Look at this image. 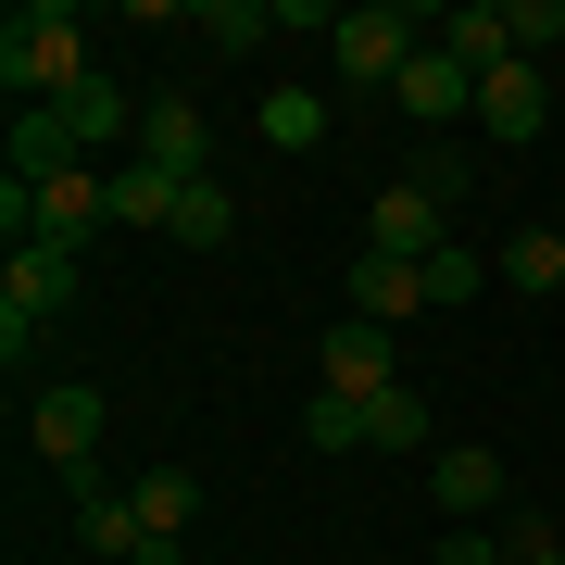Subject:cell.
Here are the masks:
<instances>
[{"label": "cell", "instance_id": "obj_1", "mask_svg": "<svg viewBox=\"0 0 565 565\" xmlns=\"http://www.w3.org/2000/svg\"><path fill=\"white\" fill-rule=\"evenodd\" d=\"M0 88L25 102H76L88 88V13H63V0H25L13 25H0Z\"/></svg>", "mask_w": 565, "mask_h": 565}, {"label": "cell", "instance_id": "obj_2", "mask_svg": "<svg viewBox=\"0 0 565 565\" xmlns=\"http://www.w3.org/2000/svg\"><path fill=\"white\" fill-rule=\"evenodd\" d=\"M0 226H13V252H88L114 226V163H76L51 189H0Z\"/></svg>", "mask_w": 565, "mask_h": 565}, {"label": "cell", "instance_id": "obj_3", "mask_svg": "<svg viewBox=\"0 0 565 565\" xmlns=\"http://www.w3.org/2000/svg\"><path fill=\"white\" fill-rule=\"evenodd\" d=\"M415 51H427V25H415V13H390V0H364V13H340V39H327V88H352V102H390Z\"/></svg>", "mask_w": 565, "mask_h": 565}, {"label": "cell", "instance_id": "obj_4", "mask_svg": "<svg viewBox=\"0 0 565 565\" xmlns=\"http://www.w3.org/2000/svg\"><path fill=\"white\" fill-rule=\"evenodd\" d=\"M63 315H76V252H13V264H0V340H13V364Z\"/></svg>", "mask_w": 565, "mask_h": 565}, {"label": "cell", "instance_id": "obj_5", "mask_svg": "<svg viewBox=\"0 0 565 565\" xmlns=\"http://www.w3.org/2000/svg\"><path fill=\"white\" fill-rule=\"evenodd\" d=\"M390 102L415 114V139H452V126H478V76H465L440 39H427V51L403 63V88H390Z\"/></svg>", "mask_w": 565, "mask_h": 565}, {"label": "cell", "instance_id": "obj_6", "mask_svg": "<svg viewBox=\"0 0 565 565\" xmlns=\"http://www.w3.org/2000/svg\"><path fill=\"white\" fill-rule=\"evenodd\" d=\"M139 565H177L189 553V527H202V478H189V465H139Z\"/></svg>", "mask_w": 565, "mask_h": 565}, {"label": "cell", "instance_id": "obj_7", "mask_svg": "<svg viewBox=\"0 0 565 565\" xmlns=\"http://www.w3.org/2000/svg\"><path fill=\"white\" fill-rule=\"evenodd\" d=\"M25 440H39L63 478H88V452H102V390H88V377L39 390V403H25Z\"/></svg>", "mask_w": 565, "mask_h": 565}, {"label": "cell", "instance_id": "obj_8", "mask_svg": "<svg viewBox=\"0 0 565 565\" xmlns=\"http://www.w3.org/2000/svg\"><path fill=\"white\" fill-rule=\"evenodd\" d=\"M315 390H340V403H390V390H403V352H390V327L340 315V340H327V377H315Z\"/></svg>", "mask_w": 565, "mask_h": 565}, {"label": "cell", "instance_id": "obj_9", "mask_svg": "<svg viewBox=\"0 0 565 565\" xmlns=\"http://www.w3.org/2000/svg\"><path fill=\"white\" fill-rule=\"evenodd\" d=\"M565 88L541 76V63H503V76H478V139H541Z\"/></svg>", "mask_w": 565, "mask_h": 565}, {"label": "cell", "instance_id": "obj_10", "mask_svg": "<svg viewBox=\"0 0 565 565\" xmlns=\"http://www.w3.org/2000/svg\"><path fill=\"white\" fill-rule=\"evenodd\" d=\"M352 315H364V327L440 315V302H427V264H403V252H352Z\"/></svg>", "mask_w": 565, "mask_h": 565}, {"label": "cell", "instance_id": "obj_11", "mask_svg": "<svg viewBox=\"0 0 565 565\" xmlns=\"http://www.w3.org/2000/svg\"><path fill=\"white\" fill-rule=\"evenodd\" d=\"M139 163H163V177H177V189H202V177H214V139H202V102H177V88H163V102L139 114Z\"/></svg>", "mask_w": 565, "mask_h": 565}, {"label": "cell", "instance_id": "obj_12", "mask_svg": "<svg viewBox=\"0 0 565 565\" xmlns=\"http://www.w3.org/2000/svg\"><path fill=\"white\" fill-rule=\"evenodd\" d=\"M364 252H403V264H427V252H452V239H440V202H427L415 177H390L377 202H364Z\"/></svg>", "mask_w": 565, "mask_h": 565}, {"label": "cell", "instance_id": "obj_13", "mask_svg": "<svg viewBox=\"0 0 565 565\" xmlns=\"http://www.w3.org/2000/svg\"><path fill=\"white\" fill-rule=\"evenodd\" d=\"M427 490H440V515H452V527H478L490 503H503V452H478V440L427 452Z\"/></svg>", "mask_w": 565, "mask_h": 565}, {"label": "cell", "instance_id": "obj_14", "mask_svg": "<svg viewBox=\"0 0 565 565\" xmlns=\"http://www.w3.org/2000/svg\"><path fill=\"white\" fill-rule=\"evenodd\" d=\"M63 490H76V541H88V553L139 565V490H114L102 465H88V478H63Z\"/></svg>", "mask_w": 565, "mask_h": 565}, {"label": "cell", "instance_id": "obj_15", "mask_svg": "<svg viewBox=\"0 0 565 565\" xmlns=\"http://www.w3.org/2000/svg\"><path fill=\"white\" fill-rule=\"evenodd\" d=\"M76 126H63V102H25L13 114V189H51V177H76Z\"/></svg>", "mask_w": 565, "mask_h": 565}, {"label": "cell", "instance_id": "obj_16", "mask_svg": "<svg viewBox=\"0 0 565 565\" xmlns=\"http://www.w3.org/2000/svg\"><path fill=\"white\" fill-rule=\"evenodd\" d=\"M440 51L465 63V76H503V63H527V51H515V13H503V0H465V13H440Z\"/></svg>", "mask_w": 565, "mask_h": 565}, {"label": "cell", "instance_id": "obj_17", "mask_svg": "<svg viewBox=\"0 0 565 565\" xmlns=\"http://www.w3.org/2000/svg\"><path fill=\"white\" fill-rule=\"evenodd\" d=\"M114 226H126V239H177V177L126 151V163H114Z\"/></svg>", "mask_w": 565, "mask_h": 565}, {"label": "cell", "instance_id": "obj_18", "mask_svg": "<svg viewBox=\"0 0 565 565\" xmlns=\"http://www.w3.org/2000/svg\"><path fill=\"white\" fill-rule=\"evenodd\" d=\"M490 277H503L515 302H553V289H565V239H553V226H515V239L490 252Z\"/></svg>", "mask_w": 565, "mask_h": 565}, {"label": "cell", "instance_id": "obj_19", "mask_svg": "<svg viewBox=\"0 0 565 565\" xmlns=\"http://www.w3.org/2000/svg\"><path fill=\"white\" fill-rule=\"evenodd\" d=\"M63 126H76V151H88V163H102V151L126 139V88H114V76H88V88H76V102H63ZM126 151H139V139H126Z\"/></svg>", "mask_w": 565, "mask_h": 565}, {"label": "cell", "instance_id": "obj_20", "mask_svg": "<svg viewBox=\"0 0 565 565\" xmlns=\"http://www.w3.org/2000/svg\"><path fill=\"white\" fill-rule=\"evenodd\" d=\"M364 452H427V390L403 377L390 403H364Z\"/></svg>", "mask_w": 565, "mask_h": 565}, {"label": "cell", "instance_id": "obj_21", "mask_svg": "<svg viewBox=\"0 0 565 565\" xmlns=\"http://www.w3.org/2000/svg\"><path fill=\"white\" fill-rule=\"evenodd\" d=\"M264 139H277V151H315L327 139V88H264Z\"/></svg>", "mask_w": 565, "mask_h": 565}, {"label": "cell", "instance_id": "obj_22", "mask_svg": "<svg viewBox=\"0 0 565 565\" xmlns=\"http://www.w3.org/2000/svg\"><path fill=\"white\" fill-rule=\"evenodd\" d=\"M226 226H239V202H226V177L177 189V239H189V252H226Z\"/></svg>", "mask_w": 565, "mask_h": 565}, {"label": "cell", "instance_id": "obj_23", "mask_svg": "<svg viewBox=\"0 0 565 565\" xmlns=\"http://www.w3.org/2000/svg\"><path fill=\"white\" fill-rule=\"evenodd\" d=\"M189 25H202L214 51H264V25H277V13H264V0H202Z\"/></svg>", "mask_w": 565, "mask_h": 565}, {"label": "cell", "instance_id": "obj_24", "mask_svg": "<svg viewBox=\"0 0 565 565\" xmlns=\"http://www.w3.org/2000/svg\"><path fill=\"white\" fill-rule=\"evenodd\" d=\"M403 177H415V189H427V202H440V214H452V202H465V177H478V163H465L452 139H415V163H403Z\"/></svg>", "mask_w": 565, "mask_h": 565}, {"label": "cell", "instance_id": "obj_25", "mask_svg": "<svg viewBox=\"0 0 565 565\" xmlns=\"http://www.w3.org/2000/svg\"><path fill=\"white\" fill-rule=\"evenodd\" d=\"M315 452H364V403H340V390H315Z\"/></svg>", "mask_w": 565, "mask_h": 565}, {"label": "cell", "instance_id": "obj_26", "mask_svg": "<svg viewBox=\"0 0 565 565\" xmlns=\"http://www.w3.org/2000/svg\"><path fill=\"white\" fill-rule=\"evenodd\" d=\"M478 289H490L478 252H427V302H478Z\"/></svg>", "mask_w": 565, "mask_h": 565}, {"label": "cell", "instance_id": "obj_27", "mask_svg": "<svg viewBox=\"0 0 565 565\" xmlns=\"http://www.w3.org/2000/svg\"><path fill=\"white\" fill-rule=\"evenodd\" d=\"M427 565H515L503 527H452V541H427Z\"/></svg>", "mask_w": 565, "mask_h": 565}, {"label": "cell", "instance_id": "obj_28", "mask_svg": "<svg viewBox=\"0 0 565 565\" xmlns=\"http://www.w3.org/2000/svg\"><path fill=\"white\" fill-rule=\"evenodd\" d=\"M515 13V51H541V39H565V0H503Z\"/></svg>", "mask_w": 565, "mask_h": 565}, {"label": "cell", "instance_id": "obj_29", "mask_svg": "<svg viewBox=\"0 0 565 565\" xmlns=\"http://www.w3.org/2000/svg\"><path fill=\"white\" fill-rule=\"evenodd\" d=\"M515 541V565H565V527H503Z\"/></svg>", "mask_w": 565, "mask_h": 565}]
</instances>
